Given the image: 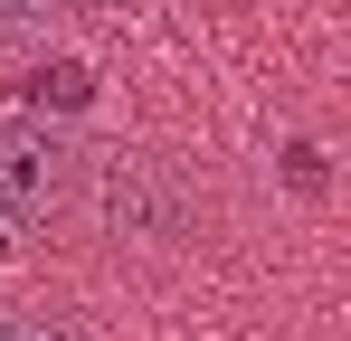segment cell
<instances>
[{"instance_id": "6da1fadb", "label": "cell", "mask_w": 351, "mask_h": 341, "mask_svg": "<svg viewBox=\"0 0 351 341\" xmlns=\"http://www.w3.org/2000/svg\"><path fill=\"white\" fill-rule=\"evenodd\" d=\"M76 218L95 227L105 256H133V266H162V256H190L219 237V190L190 152H162V142H114V152H86V199Z\"/></svg>"}, {"instance_id": "7a4b0ae2", "label": "cell", "mask_w": 351, "mask_h": 341, "mask_svg": "<svg viewBox=\"0 0 351 341\" xmlns=\"http://www.w3.org/2000/svg\"><path fill=\"white\" fill-rule=\"evenodd\" d=\"M86 199V142L58 123H0V227H66Z\"/></svg>"}, {"instance_id": "3957f363", "label": "cell", "mask_w": 351, "mask_h": 341, "mask_svg": "<svg viewBox=\"0 0 351 341\" xmlns=\"http://www.w3.org/2000/svg\"><path fill=\"white\" fill-rule=\"evenodd\" d=\"M29 105H86V66H66V57H58V66H38V76H29Z\"/></svg>"}, {"instance_id": "277c9868", "label": "cell", "mask_w": 351, "mask_h": 341, "mask_svg": "<svg viewBox=\"0 0 351 341\" xmlns=\"http://www.w3.org/2000/svg\"><path fill=\"white\" fill-rule=\"evenodd\" d=\"M0 341H76V332L48 323V313H0Z\"/></svg>"}, {"instance_id": "5b68a950", "label": "cell", "mask_w": 351, "mask_h": 341, "mask_svg": "<svg viewBox=\"0 0 351 341\" xmlns=\"http://www.w3.org/2000/svg\"><path fill=\"white\" fill-rule=\"evenodd\" d=\"M48 10H58V0H0V29H38Z\"/></svg>"}, {"instance_id": "8992f818", "label": "cell", "mask_w": 351, "mask_h": 341, "mask_svg": "<svg viewBox=\"0 0 351 341\" xmlns=\"http://www.w3.org/2000/svg\"><path fill=\"white\" fill-rule=\"evenodd\" d=\"M0 247H10V227H0Z\"/></svg>"}]
</instances>
